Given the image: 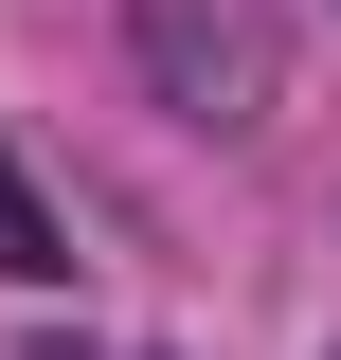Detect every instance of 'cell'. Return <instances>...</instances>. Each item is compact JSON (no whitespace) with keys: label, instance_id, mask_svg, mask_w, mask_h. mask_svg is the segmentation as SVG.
Instances as JSON below:
<instances>
[{"label":"cell","instance_id":"1","mask_svg":"<svg viewBox=\"0 0 341 360\" xmlns=\"http://www.w3.org/2000/svg\"><path fill=\"white\" fill-rule=\"evenodd\" d=\"M144 72L180 90V127H269L288 54H269V18H252V0H144Z\"/></svg>","mask_w":341,"mask_h":360},{"label":"cell","instance_id":"2","mask_svg":"<svg viewBox=\"0 0 341 360\" xmlns=\"http://www.w3.org/2000/svg\"><path fill=\"white\" fill-rule=\"evenodd\" d=\"M72 270V234H54V198L18 180V144H0V288H54Z\"/></svg>","mask_w":341,"mask_h":360},{"label":"cell","instance_id":"3","mask_svg":"<svg viewBox=\"0 0 341 360\" xmlns=\"http://www.w3.org/2000/svg\"><path fill=\"white\" fill-rule=\"evenodd\" d=\"M36 360H72V342H36Z\"/></svg>","mask_w":341,"mask_h":360}]
</instances>
